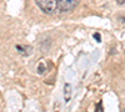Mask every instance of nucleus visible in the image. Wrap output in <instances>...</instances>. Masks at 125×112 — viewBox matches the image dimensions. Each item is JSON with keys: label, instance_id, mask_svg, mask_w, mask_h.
I'll return each instance as SVG.
<instances>
[{"label": "nucleus", "instance_id": "3", "mask_svg": "<svg viewBox=\"0 0 125 112\" xmlns=\"http://www.w3.org/2000/svg\"><path fill=\"white\" fill-rule=\"evenodd\" d=\"M71 95H73V87L70 84H65L64 85V101L68 103L70 98H71Z\"/></svg>", "mask_w": 125, "mask_h": 112}, {"label": "nucleus", "instance_id": "4", "mask_svg": "<svg viewBox=\"0 0 125 112\" xmlns=\"http://www.w3.org/2000/svg\"><path fill=\"white\" fill-rule=\"evenodd\" d=\"M16 50L21 54V55H29L31 52V46H21V45H16Z\"/></svg>", "mask_w": 125, "mask_h": 112}, {"label": "nucleus", "instance_id": "7", "mask_svg": "<svg viewBox=\"0 0 125 112\" xmlns=\"http://www.w3.org/2000/svg\"><path fill=\"white\" fill-rule=\"evenodd\" d=\"M118 4H119V5H123V4H125V0H118Z\"/></svg>", "mask_w": 125, "mask_h": 112}, {"label": "nucleus", "instance_id": "9", "mask_svg": "<svg viewBox=\"0 0 125 112\" xmlns=\"http://www.w3.org/2000/svg\"><path fill=\"white\" fill-rule=\"evenodd\" d=\"M124 111H125V108H124Z\"/></svg>", "mask_w": 125, "mask_h": 112}, {"label": "nucleus", "instance_id": "1", "mask_svg": "<svg viewBox=\"0 0 125 112\" xmlns=\"http://www.w3.org/2000/svg\"><path fill=\"white\" fill-rule=\"evenodd\" d=\"M35 3L45 14H54L58 9V0H35Z\"/></svg>", "mask_w": 125, "mask_h": 112}, {"label": "nucleus", "instance_id": "5", "mask_svg": "<svg viewBox=\"0 0 125 112\" xmlns=\"http://www.w3.org/2000/svg\"><path fill=\"white\" fill-rule=\"evenodd\" d=\"M44 71H45V66H44V64H43V62H40V64H39V66H38V72L41 75V74H44Z\"/></svg>", "mask_w": 125, "mask_h": 112}, {"label": "nucleus", "instance_id": "6", "mask_svg": "<svg viewBox=\"0 0 125 112\" xmlns=\"http://www.w3.org/2000/svg\"><path fill=\"white\" fill-rule=\"evenodd\" d=\"M94 39H96V41H98V43H100V41H101L100 34H98V33H96V34H94Z\"/></svg>", "mask_w": 125, "mask_h": 112}, {"label": "nucleus", "instance_id": "2", "mask_svg": "<svg viewBox=\"0 0 125 112\" xmlns=\"http://www.w3.org/2000/svg\"><path fill=\"white\" fill-rule=\"evenodd\" d=\"M80 0H58V9L61 13H66L75 9Z\"/></svg>", "mask_w": 125, "mask_h": 112}, {"label": "nucleus", "instance_id": "8", "mask_svg": "<svg viewBox=\"0 0 125 112\" xmlns=\"http://www.w3.org/2000/svg\"><path fill=\"white\" fill-rule=\"evenodd\" d=\"M96 108H98V111H101V102L98 103V107H96Z\"/></svg>", "mask_w": 125, "mask_h": 112}]
</instances>
